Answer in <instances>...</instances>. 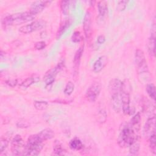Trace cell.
Segmentation results:
<instances>
[{"mask_svg": "<svg viewBox=\"0 0 156 156\" xmlns=\"http://www.w3.org/2000/svg\"><path fill=\"white\" fill-rule=\"evenodd\" d=\"M149 147L151 152L154 154H156V144H155V134L152 135L149 139Z\"/></svg>", "mask_w": 156, "mask_h": 156, "instance_id": "obj_30", "label": "cell"}, {"mask_svg": "<svg viewBox=\"0 0 156 156\" xmlns=\"http://www.w3.org/2000/svg\"><path fill=\"white\" fill-rule=\"evenodd\" d=\"M13 24H21L26 22L30 21L35 19L36 15L32 13L30 10L28 12L16 13L10 15Z\"/></svg>", "mask_w": 156, "mask_h": 156, "instance_id": "obj_5", "label": "cell"}, {"mask_svg": "<svg viewBox=\"0 0 156 156\" xmlns=\"http://www.w3.org/2000/svg\"><path fill=\"white\" fill-rule=\"evenodd\" d=\"M34 105L35 108L37 110H44L47 108L48 106V103L46 101H35L34 102Z\"/></svg>", "mask_w": 156, "mask_h": 156, "instance_id": "obj_27", "label": "cell"}, {"mask_svg": "<svg viewBox=\"0 0 156 156\" xmlns=\"http://www.w3.org/2000/svg\"><path fill=\"white\" fill-rule=\"evenodd\" d=\"M135 62L137 72L140 74L148 73V66L144 53L143 50L136 49L135 53Z\"/></svg>", "mask_w": 156, "mask_h": 156, "instance_id": "obj_3", "label": "cell"}, {"mask_svg": "<svg viewBox=\"0 0 156 156\" xmlns=\"http://www.w3.org/2000/svg\"><path fill=\"white\" fill-rule=\"evenodd\" d=\"M63 67L64 62H59L54 68L50 69L45 73L43 80L46 85L49 86L54 82L57 74L63 69Z\"/></svg>", "mask_w": 156, "mask_h": 156, "instance_id": "obj_6", "label": "cell"}, {"mask_svg": "<svg viewBox=\"0 0 156 156\" xmlns=\"http://www.w3.org/2000/svg\"><path fill=\"white\" fill-rule=\"evenodd\" d=\"M122 81L118 79H112L108 85V88L111 96L121 94Z\"/></svg>", "mask_w": 156, "mask_h": 156, "instance_id": "obj_12", "label": "cell"}, {"mask_svg": "<svg viewBox=\"0 0 156 156\" xmlns=\"http://www.w3.org/2000/svg\"><path fill=\"white\" fill-rule=\"evenodd\" d=\"M101 90V85L98 82H94L88 88L86 91V98L87 99L91 102H94L97 99L99 96Z\"/></svg>", "mask_w": 156, "mask_h": 156, "instance_id": "obj_8", "label": "cell"}, {"mask_svg": "<svg viewBox=\"0 0 156 156\" xmlns=\"http://www.w3.org/2000/svg\"><path fill=\"white\" fill-rule=\"evenodd\" d=\"M40 80V77L37 75H33L29 77L26 79L20 84V87L23 88H27L30 87L32 84L38 82Z\"/></svg>", "mask_w": 156, "mask_h": 156, "instance_id": "obj_18", "label": "cell"}, {"mask_svg": "<svg viewBox=\"0 0 156 156\" xmlns=\"http://www.w3.org/2000/svg\"><path fill=\"white\" fill-rule=\"evenodd\" d=\"M71 23H72V21L71 20V19H67L60 24L57 30V32L56 34L57 40H58L62 37V35L65 32V30L71 26Z\"/></svg>", "mask_w": 156, "mask_h": 156, "instance_id": "obj_19", "label": "cell"}, {"mask_svg": "<svg viewBox=\"0 0 156 156\" xmlns=\"http://www.w3.org/2000/svg\"><path fill=\"white\" fill-rule=\"evenodd\" d=\"M129 152L131 154L133 155H136L140 149V142H139V139L135 140L133 141H132L129 145Z\"/></svg>", "mask_w": 156, "mask_h": 156, "instance_id": "obj_23", "label": "cell"}, {"mask_svg": "<svg viewBox=\"0 0 156 156\" xmlns=\"http://www.w3.org/2000/svg\"><path fill=\"white\" fill-rule=\"evenodd\" d=\"M26 146L22 137L20 135H16L11 141V151L14 155H25Z\"/></svg>", "mask_w": 156, "mask_h": 156, "instance_id": "obj_4", "label": "cell"}, {"mask_svg": "<svg viewBox=\"0 0 156 156\" xmlns=\"http://www.w3.org/2000/svg\"><path fill=\"white\" fill-rule=\"evenodd\" d=\"M60 8L64 15H68L69 13V1H62L60 2Z\"/></svg>", "mask_w": 156, "mask_h": 156, "instance_id": "obj_28", "label": "cell"}, {"mask_svg": "<svg viewBox=\"0 0 156 156\" xmlns=\"http://www.w3.org/2000/svg\"><path fill=\"white\" fill-rule=\"evenodd\" d=\"M107 63V57L105 55L99 57L94 63L93 65V70L95 73L101 72Z\"/></svg>", "mask_w": 156, "mask_h": 156, "instance_id": "obj_14", "label": "cell"}, {"mask_svg": "<svg viewBox=\"0 0 156 156\" xmlns=\"http://www.w3.org/2000/svg\"><path fill=\"white\" fill-rule=\"evenodd\" d=\"M74 83L71 81H69L67 82V83L65 87L63 92H64L65 94L69 96L73 93V92L74 91Z\"/></svg>", "mask_w": 156, "mask_h": 156, "instance_id": "obj_29", "label": "cell"}, {"mask_svg": "<svg viewBox=\"0 0 156 156\" xmlns=\"http://www.w3.org/2000/svg\"><path fill=\"white\" fill-rule=\"evenodd\" d=\"M98 12L100 16H103L105 15L107 10V3L105 1H101L98 2Z\"/></svg>", "mask_w": 156, "mask_h": 156, "instance_id": "obj_26", "label": "cell"}, {"mask_svg": "<svg viewBox=\"0 0 156 156\" xmlns=\"http://www.w3.org/2000/svg\"><path fill=\"white\" fill-rule=\"evenodd\" d=\"M83 29L85 36L88 40L91 35V15L90 12L87 11L84 16L83 21Z\"/></svg>", "mask_w": 156, "mask_h": 156, "instance_id": "obj_10", "label": "cell"}, {"mask_svg": "<svg viewBox=\"0 0 156 156\" xmlns=\"http://www.w3.org/2000/svg\"><path fill=\"white\" fill-rule=\"evenodd\" d=\"M140 121H141V114L140 112L136 113L130 119L129 124L133 130V131L139 134V131L140 129Z\"/></svg>", "mask_w": 156, "mask_h": 156, "instance_id": "obj_15", "label": "cell"}, {"mask_svg": "<svg viewBox=\"0 0 156 156\" xmlns=\"http://www.w3.org/2000/svg\"><path fill=\"white\" fill-rule=\"evenodd\" d=\"M17 83H18V81H17V79H10L5 81V83L11 87H15Z\"/></svg>", "mask_w": 156, "mask_h": 156, "instance_id": "obj_35", "label": "cell"}, {"mask_svg": "<svg viewBox=\"0 0 156 156\" xmlns=\"http://www.w3.org/2000/svg\"><path fill=\"white\" fill-rule=\"evenodd\" d=\"M69 148L71 150L73 151H80L81 150L83 147V143L82 142V141L78 138H73L69 143Z\"/></svg>", "mask_w": 156, "mask_h": 156, "instance_id": "obj_20", "label": "cell"}, {"mask_svg": "<svg viewBox=\"0 0 156 156\" xmlns=\"http://www.w3.org/2000/svg\"><path fill=\"white\" fill-rule=\"evenodd\" d=\"M10 137L9 136H7V135H5L4 136H2L0 140V153L2 154L5 149L7 147L9 140Z\"/></svg>", "mask_w": 156, "mask_h": 156, "instance_id": "obj_24", "label": "cell"}, {"mask_svg": "<svg viewBox=\"0 0 156 156\" xmlns=\"http://www.w3.org/2000/svg\"><path fill=\"white\" fill-rule=\"evenodd\" d=\"M127 4V1H120L118 2L117 5H116V10L118 11H123L125 10L126 5Z\"/></svg>", "mask_w": 156, "mask_h": 156, "instance_id": "obj_33", "label": "cell"}, {"mask_svg": "<svg viewBox=\"0 0 156 156\" xmlns=\"http://www.w3.org/2000/svg\"><path fill=\"white\" fill-rule=\"evenodd\" d=\"M139 139V134L135 133L129 122L123 124L118 136L117 141L121 147H128L129 145L134 140Z\"/></svg>", "mask_w": 156, "mask_h": 156, "instance_id": "obj_1", "label": "cell"}, {"mask_svg": "<svg viewBox=\"0 0 156 156\" xmlns=\"http://www.w3.org/2000/svg\"><path fill=\"white\" fill-rule=\"evenodd\" d=\"M83 48H84L83 45L80 46L77 49V51L76 52V53L74 54V58H73L74 72L76 74H77V71H78V69H79V64H80V62L81 57H82L83 52Z\"/></svg>", "mask_w": 156, "mask_h": 156, "instance_id": "obj_16", "label": "cell"}, {"mask_svg": "<svg viewBox=\"0 0 156 156\" xmlns=\"http://www.w3.org/2000/svg\"><path fill=\"white\" fill-rule=\"evenodd\" d=\"M66 152L62 144L59 141H55L53 146V152L55 155H64Z\"/></svg>", "mask_w": 156, "mask_h": 156, "instance_id": "obj_22", "label": "cell"}, {"mask_svg": "<svg viewBox=\"0 0 156 156\" xmlns=\"http://www.w3.org/2000/svg\"><path fill=\"white\" fill-rule=\"evenodd\" d=\"M51 1H37L34 2L30 7V11L37 15L38 13L42 12L44 9L51 3Z\"/></svg>", "mask_w": 156, "mask_h": 156, "instance_id": "obj_13", "label": "cell"}, {"mask_svg": "<svg viewBox=\"0 0 156 156\" xmlns=\"http://www.w3.org/2000/svg\"><path fill=\"white\" fill-rule=\"evenodd\" d=\"M131 90V86L128 80H124L122 82L121 99L122 105V110L124 115H129L130 107V92Z\"/></svg>", "mask_w": 156, "mask_h": 156, "instance_id": "obj_2", "label": "cell"}, {"mask_svg": "<svg viewBox=\"0 0 156 156\" xmlns=\"http://www.w3.org/2000/svg\"><path fill=\"white\" fill-rule=\"evenodd\" d=\"M155 35L151 34L147 42V51L149 55L152 57L155 55Z\"/></svg>", "mask_w": 156, "mask_h": 156, "instance_id": "obj_21", "label": "cell"}, {"mask_svg": "<svg viewBox=\"0 0 156 156\" xmlns=\"http://www.w3.org/2000/svg\"><path fill=\"white\" fill-rule=\"evenodd\" d=\"M16 126L18 128H21V129L28 128L30 126V124L24 119H20L17 122Z\"/></svg>", "mask_w": 156, "mask_h": 156, "instance_id": "obj_32", "label": "cell"}, {"mask_svg": "<svg viewBox=\"0 0 156 156\" xmlns=\"http://www.w3.org/2000/svg\"><path fill=\"white\" fill-rule=\"evenodd\" d=\"M44 146L43 143L37 144H27L25 155H38Z\"/></svg>", "mask_w": 156, "mask_h": 156, "instance_id": "obj_11", "label": "cell"}, {"mask_svg": "<svg viewBox=\"0 0 156 156\" xmlns=\"http://www.w3.org/2000/svg\"><path fill=\"white\" fill-rule=\"evenodd\" d=\"M45 25V22L43 20H36L28 24L22 26L20 27L19 31L24 34L32 33L42 29Z\"/></svg>", "mask_w": 156, "mask_h": 156, "instance_id": "obj_7", "label": "cell"}, {"mask_svg": "<svg viewBox=\"0 0 156 156\" xmlns=\"http://www.w3.org/2000/svg\"><path fill=\"white\" fill-rule=\"evenodd\" d=\"M82 40V37L80 32L76 30L74 32L71 36V41L74 43H79Z\"/></svg>", "mask_w": 156, "mask_h": 156, "instance_id": "obj_31", "label": "cell"}, {"mask_svg": "<svg viewBox=\"0 0 156 156\" xmlns=\"http://www.w3.org/2000/svg\"><path fill=\"white\" fill-rule=\"evenodd\" d=\"M146 92L149 96L153 100L155 101V98H156V91H155V87L154 84L153 83H149L146 86Z\"/></svg>", "mask_w": 156, "mask_h": 156, "instance_id": "obj_25", "label": "cell"}, {"mask_svg": "<svg viewBox=\"0 0 156 156\" xmlns=\"http://www.w3.org/2000/svg\"><path fill=\"white\" fill-rule=\"evenodd\" d=\"M38 135L40 139L43 141H46L48 140H51L54 137L55 133L53 130H52L50 128H46L41 131H40L39 133H38Z\"/></svg>", "mask_w": 156, "mask_h": 156, "instance_id": "obj_17", "label": "cell"}, {"mask_svg": "<svg viewBox=\"0 0 156 156\" xmlns=\"http://www.w3.org/2000/svg\"><path fill=\"white\" fill-rule=\"evenodd\" d=\"M105 41V37L103 35H100L97 38V43L98 44H103Z\"/></svg>", "mask_w": 156, "mask_h": 156, "instance_id": "obj_36", "label": "cell"}, {"mask_svg": "<svg viewBox=\"0 0 156 156\" xmlns=\"http://www.w3.org/2000/svg\"><path fill=\"white\" fill-rule=\"evenodd\" d=\"M46 46V44L44 41H38V42L35 43V44L34 45V48L37 50H42V49H44Z\"/></svg>", "mask_w": 156, "mask_h": 156, "instance_id": "obj_34", "label": "cell"}, {"mask_svg": "<svg viewBox=\"0 0 156 156\" xmlns=\"http://www.w3.org/2000/svg\"><path fill=\"white\" fill-rule=\"evenodd\" d=\"M155 134V116H152L147 118L143 128V136L149 139L152 135Z\"/></svg>", "mask_w": 156, "mask_h": 156, "instance_id": "obj_9", "label": "cell"}]
</instances>
